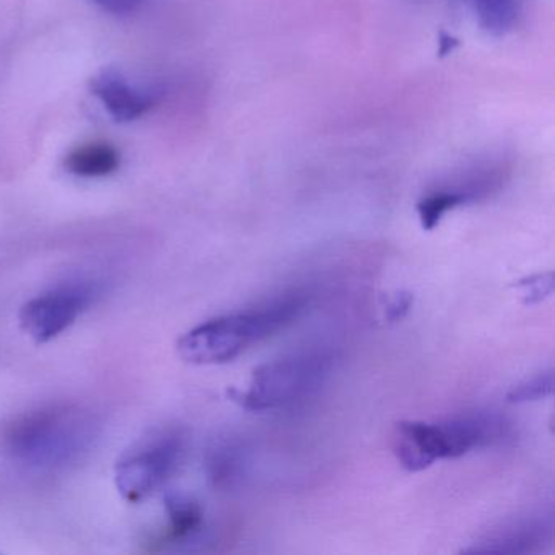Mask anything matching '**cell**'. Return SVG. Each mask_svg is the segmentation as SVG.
Instances as JSON below:
<instances>
[{"label": "cell", "instance_id": "7a4b0ae2", "mask_svg": "<svg viewBox=\"0 0 555 555\" xmlns=\"http://www.w3.org/2000/svg\"><path fill=\"white\" fill-rule=\"evenodd\" d=\"M307 304V295L292 292L261 307L214 318L188 331L178 340V353L184 362L193 365L232 362L249 347L274 336L298 320Z\"/></svg>", "mask_w": 555, "mask_h": 555}, {"label": "cell", "instance_id": "5bb4252c", "mask_svg": "<svg viewBox=\"0 0 555 555\" xmlns=\"http://www.w3.org/2000/svg\"><path fill=\"white\" fill-rule=\"evenodd\" d=\"M552 395H554V372L548 370L519 383L508 392L506 401L512 404H522V402L541 401V399L551 398Z\"/></svg>", "mask_w": 555, "mask_h": 555}, {"label": "cell", "instance_id": "4fadbf2b", "mask_svg": "<svg viewBox=\"0 0 555 555\" xmlns=\"http://www.w3.org/2000/svg\"><path fill=\"white\" fill-rule=\"evenodd\" d=\"M460 206H464L463 199L448 188H441V190L427 194L417 206L422 229L430 232L450 210Z\"/></svg>", "mask_w": 555, "mask_h": 555}, {"label": "cell", "instance_id": "52a82bcc", "mask_svg": "<svg viewBox=\"0 0 555 555\" xmlns=\"http://www.w3.org/2000/svg\"><path fill=\"white\" fill-rule=\"evenodd\" d=\"M92 90L118 121H132L154 105V99L149 93L129 86L116 73L102 74L93 80Z\"/></svg>", "mask_w": 555, "mask_h": 555}, {"label": "cell", "instance_id": "6da1fadb", "mask_svg": "<svg viewBox=\"0 0 555 555\" xmlns=\"http://www.w3.org/2000/svg\"><path fill=\"white\" fill-rule=\"evenodd\" d=\"M99 417L76 404H51L15 417L0 437L4 456L21 469L53 474L69 469L92 451Z\"/></svg>", "mask_w": 555, "mask_h": 555}, {"label": "cell", "instance_id": "8992f818", "mask_svg": "<svg viewBox=\"0 0 555 555\" xmlns=\"http://www.w3.org/2000/svg\"><path fill=\"white\" fill-rule=\"evenodd\" d=\"M392 451L399 464L411 473L427 469L438 460L460 457L456 440L447 421L399 422L392 434Z\"/></svg>", "mask_w": 555, "mask_h": 555}, {"label": "cell", "instance_id": "3957f363", "mask_svg": "<svg viewBox=\"0 0 555 555\" xmlns=\"http://www.w3.org/2000/svg\"><path fill=\"white\" fill-rule=\"evenodd\" d=\"M333 366L334 357L326 352L275 360L253 372L246 391L233 389L230 396L246 411H284L318 395L330 378Z\"/></svg>", "mask_w": 555, "mask_h": 555}, {"label": "cell", "instance_id": "5b68a950", "mask_svg": "<svg viewBox=\"0 0 555 555\" xmlns=\"http://www.w3.org/2000/svg\"><path fill=\"white\" fill-rule=\"evenodd\" d=\"M100 284L74 279L31 298L21 311V326L38 344L56 339L69 330L100 297Z\"/></svg>", "mask_w": 555, "mask_h": 555}, {"label": "cell", "instance_id": "2e32d148", "mask_svg": "<svg viewBox=\"0 0 555 555\" xmlns=\"http://www.w3.org/2000/svg\"><path fill=\"white\" fill-rule=\"evenodd\" d=\"M412 301H414V298H412L411 294H408V292H399V294H396L392 300L389 301L388 307H386V318H388L391 323L402 320V318L409 313V310H411Z\"/></svg>", "mask_w": 555, "mask_h": 555}, {"label": "cell", "instance_id": "277c9868", "mask_svg": "<svg viewBox=\"0 0 555 555\" xmlns=\"http://www.w3.org/2000/svg\"><path fill=\"white\" fill-rule=\"evenodd\" d=\"M186 440L178 430L158 431L126 451L116 464L115 480L122 499L139 503L154 495L180 467Z\"/></svg>", "mask_w": 555, "mask_h": 555}, {"label": "cell", "instance_id": "30bf717a", "mask_svg": "<svg viewBox=\"0 0 555 555\" xmlns=\"http://www.w3.org/2000/svg\"><path fill=\"white\" fill-rule=\"evenodd\" d=\"M165 508L168 526L164 542H186L203 529V509L191 496L171 493L165 499Z\"/></svg>", "mask_w": 555, "mask_h": 555}, {"label": "cell", "instance_id": "9c48e42d", "mask_svg": "<svg viewBox=\"0 0 555 555\" xmlns=\"http://www.w3.org/2000/svg\"><path fill=\"white\" fill-rule=\"evenodd\" d=\"M544 541L545 529L529 522V525L503 529L474 547L466 548V552H470V554H521V552L538 551Z\"/></svg>", "mask_w": 555, "mask_h": 555}, {"label": "cell", "instance_id": "7c38bea8", "mask_svg": "<svg viewBox=\"0 0 555 555\" xmlns=\"http://www.w3.org/2000/svg\"><path fill=\"white\" fill-rule=\"evenodd\" d=\"M473 4L486 30L505 34L518 17L521 0H473Z\"/></svg>", "mask_w": 555, "mask_h": 555}, {"label": "cell", "instance_id": "9a60e30c", "mask_svg": "<svg viewBox=\"0 0 555 555\" xmlns=\"http://www.w3.org/2000/svg\"><path fill=\"white\" fill-rule=\"evenodd\" d=\"M515 287L522 291V297H525L522 301L526 305L541 304L554 292V279H552V272H544V274L521 279L516 282Z\"/></svg>", "mask_w": 555, "mask_h": 555}, {"label": "cell", "instance_id": "8fae6325", "mask_svg": "<svg viewBox=\"0 0 555 555\" xmlns=\"http://www.w3.org/2000/svg\"><path fill=\"white\" fill-rule=\"evenodd\" d=\"M119 155L108 144H89L67 157L66 168L77 177L99 178L118 170Z\"/></svg>", "mask_w": 555, "mask_h": 555}, {"label": "cell", "instance_id": "e0dca14e", "mask_svg": "<svg viewBox=\"0 0 555 555\" xmlns=\"http://www.w3.org/2000/svg\"><path fill=\"white\" fill-rule=\"evenodd\" d=\"M112 14H131L144 0H92Z\"/></svg>", "mask_w": 555, "mask_h": 555}, {"label": "cell", "instance_id": "ba28073f", "mask_svg": "<svg viewBox=\"0 0 555 555\" xmlns=\"http://www.w3.org/2000/svg\"><path fill=\"white\" fill-rule=\"evenodd\" d=\"M246 463L248 453L240 441H220L207 456V476L210 483L219 490L233 489L245 476Z\"/></svg>", "mask_w": 555, "mask_h": 555}]
</instances>
